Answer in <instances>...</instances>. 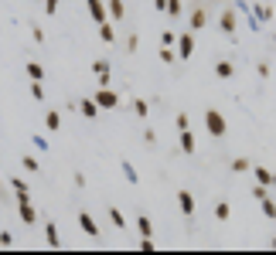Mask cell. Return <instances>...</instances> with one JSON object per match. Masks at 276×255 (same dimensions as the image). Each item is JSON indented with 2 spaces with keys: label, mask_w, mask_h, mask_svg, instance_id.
<instances>
[{
  "label": "cell",
  "mask_w": 276,
  "mask_h": 255,
  "mask_svg": "<svg viewBox=\"0 0 276 255\" xmlns=\"http://www.w3.org/2000/svg\"><path fill=\"white\" fill-rule=\"evenodd\" d=\"M178 208L191 218L195 215V194H191V191H178Z\"/></svg>",
  "instance_id": "9c48e42d"
},
{
  "label": "cell",
  "mask_w": 276,
  "mask_h": 255,
  "mask_svg": "<svg viewBox=\"0 0 276 255\" xmlns=\"http://www.w3.org/2000/svg\"><path fill=\"white\" fill-rule=\"evenodd\" d=\"M92 99H96L102 109H116L119 106V92L116 89H109V85H99L96 92H92Z\"/></svg>",
  "instance_id": "7a4b0ae2"
},
{
  "label": "cell",
  "mask_w": 276,
  "mask_h": 255,
  "mask_svg": "<svg viewBox=\"0 0 276 255\" xmlns=\"http://www.w3.org/2000/svg\"><path fill=\"white\" fill-rule=\"evenodd\" d=\"M20 163H24V170H31V174H38V170H41V167H38V160H34V157H24Z\"/></svg>",
  "instance_id": "f546056e"
},
{
  "label": "cell",
  "mask_w": 276,
  "mask_h": 255,
  "mask_svg": "<svg viewBox=\"0 0 276 255\" xmlns=\"http://www.w3.org/2000/svg\"><path fill=\"white\" fill-rule=\"evenodd\" d=\"M273 187H276V177H273Z\"/></svg>",
  "instance_id": "ee69618b"
},
{
  "label": "cell",
  "mask_w": 276,
  "mask_h": 255,
  "mask_svg": "<svg viewBox=\"0 0 276 255\" xmlns=\"http://www.w3.org/2000/svg\"><path fill=\"white\" fill-rule=\"evenodd\" d=\"M174 123H178V129H188V126H191V119H188V113H178V119H174Z\"/></svg>",
  "instance_id": "836d02e7"
},
{
  "label": "cell",
  "mask_w": 276,
  "mask_h": 255,
  "mask_svg": "<svg viewBox=\"0 0 276 255\" xmlns=\"http://www.w3.org/2000/svg\"><path fill=\"white\" fill-rule=\"evenodd\" d=\"M229 170H232V174H246V170H253V163H249L246 157H236L232 163H229Z\"/></svg>",
  "instance_id": "44dd1931"
},
{
  "label": "cell",
  "mask_w": 276,
  "mask_h": 255,
  "mask_svg": "<svg viewBox=\"0 0 276 255\" xmlns=\"http://www.w3.org/2000/svg\"><path fill=\"white\" fill-rule=\"evenodd\" d=\"M85 7H89V17H92V24L109 20V7H106V0H85Z\"/></svg>",
  "instance_id": "3957f363"
},
{
  "label": "cell",
  "mask_w": 276,
  "mask_h": 255,
  "mask_svg": "<svg viewBox=\"0 0 276 255\" xmlns=\"http://www.w3.org/2000/svg\"><path fill=\"white\" fill-rule=\"evenodd\" d=\"M0 187H3V177H0Z\"/></svg>",
  "instance_id": "7bdbcfd3"
},
{
  "label": "cell",
  "mask_w": 276,
  "mask_h": 255,
  "mask_svg": "<svg viewBox=\"0 0 276 255\" xmlns=\"http://www.w3.org/2000/svg\"><path fill=\"white\" fill-rule=\"evenodd\" d=\"M273 252H276V238H273Z\"/></svg>",
  "instance_id": "b9f144b4"
},
{
  "label": "cell",
  "mask_w": 276,
  "mask_h": 255,
  "mask_svg": "<svg viewBox=\"0 0 276 255\" xmlns=\"http://www.w3.org/2000/svg\"><path fill=\"white\" fill-rule=\"evenodd\" d=\"M164 14H171V17H181L184 14V0H167V10Z\"/></svg>",
  "instance_id": "cb8c5ba5"
},
{
  "label": "cell",
  "mask_w": 276,
  "mask_h": 255,
  "mask_svg": "<svg viewBox=\"0 0 276 255\" xmlns=\"http://www.w3.org/2000/svg\"><path fill=\"white\" fill-rule=\"evenodd\" d=\"M178 143H181V153H195V133H191V129H181L178 133Z\"/></svg>",
  "instance_id": "8fae6325"
},
{
  "label": "cell",
  "mask_w": 276,
  "mask_h": 255,
  "mask_svg": "<svg viewBox=\"0 0 276 255\" xmlns=\"http://www.w3.org/2000/svg\"><path fill=\"white\" fill-rule=\"evenodd\" d=\"M92 72H96V79H99V85H109V61H106V58H99V61H92Z\"/></svg>",
  "instance_id": "7c38bea8"
},
{
  "label": "cell",
  "mask_w": 276,
  "mask_h": 255,
  "mask_svg": "<svg viewBox=\"0 0 276 255\" xmlns=\"http://www.w3.org/2000/svg\"><path fill=\"white\" fill-rule=\"evenodd\" d=\"M259 208H263V215L270 218V221H276V197H263V201H259Z\"/></svg>",
  "instance_id": "2e32d148"
},
{
  "label": "cell",
  "mask_w": 276,
  "mask_h": 255,
  "mask_svg": "<svg viewBox=\"0 0 276 255\" xmlns=\"http://www.w3.org/2000/svg\"><path fill=\"white\" fill-rule=\"evenodd\" d=\"M140 252H157V245H154V238H140Z\"/></svg>",
  "instance_id": "4dcf8cb0"
},
{
  "label": "cell",
  "mask_w": 276,
  "mask_h": 255,
  "mask_svg": "<svg viewBox=\"0 0 276 255\" xmlns=\"http://www.w3.org/2000/svg\"><path fill=\"white\" fill-rule=\"evenodd\" d=\"M31 99H44V89H41V82H31Z\"/></svg>",
  "instance_id": "1f68e13d"
},
{
  "label": "cell",
  "mask_w": 276,
  "mask_h": 255,
  "mask_svg": "<svg viewBox=\"0 0 276 255\" xmlns=\"http://www.w3.org/2000/svg\"><path fill=\"white\" fill-rule=\"evenodd\" d=\"M17 215L24 225H38V211H34V204L27 201V204H17Z\"/></svg>",
  "instance_id": "30bf717a"
},
{
  "label": "cell",
  "mask_w": 276,
  "mask_h": 255,
  "mask_svg": "<svg viewBox=\"0 0 276 255\" xmlns=\"http://www.w3.org/2000/svg\"><path fill=\"white\" fill-rule=\"evenodd\" d=\"M205 129H208L215 139H222L225 133H229V119L222 116L218 109H208V113H205Z\"/></svg>",
  "instance_id": "6da1fadb"
},
{
  "label": "cell",
  "mask_w": 276,
  "mask_h": 255,
  "mask_svg": "<svg viewBox=\"0 0 276 255\" xmlns=\"http://www.w3.org/2000/svg\"><path fill=\"white\" fill-rule=\"evenodd\" d=\"M137 44H140V38L137 34H130V38H126V51H137Z\"/></svg>",
  "instance_id": "f35d334b"
},
{
  "label": "cell",
  "mask_w": 276,
  "mask_h": 255,
  "mask_svg": "<svg viewBox=\"0 0 276 255\" xmlns=\"http://www.w3.org/2000/svg\"><path fill=\"white\" fill-rule=\"evenodd\" d=\"M160 61H164V65H174V61H181V58L167 48V44H160Z\"/></svg>",
  "instance_id": "4316f807"
},
{
  "label": "cell",
  "mask_w": 276,
  "mask_h": 255,
  "mask_svg": "<svg viewBox=\"0 0 276 255\" xmlns=\"http://www.w3.org/2000/svg\"><path fill=\"white\" fill-rule=\"evenodd\" d=\"M160 44L174 48V44H178V34H174V31H160Z\"/></svg>",
  "instance_id": "f1b7e54d"
},
{
  "label": "cell",
  "mask_w": 276,
  "mask_h": 255,
  "mask_svg": "<svg viewBox=\"0 0 276 255\" xmlns=\"http://www.w3.org/2000/svg\"><path fill=\"white\" fill-rule=\"evenodd\" d=\"M44 242H48V249H61V235L55 221H44Z\"/></svg>",
  "instance_id": "52a82bcc"
},
{
  "label": "cell",
  "mask_w": 276,
  "mask_h": 255,
  "mask_svg": "<svg viewBox=\"0 0 276 255\" xmlns=\"http://www.w3.org/2000/svg\"><path fill=\"white\" fill-rule=\"evenodd\" d=\"M79 228H82V235H89V238L99 235V225H96V218L89 215V211H79Z\"/></svg>",
  "instance_id": "8992f818"
},
{
  "label": "cell",
  "mask_w": 276,
  "mask_h": 255,
  "mask_svg": "<svg viewBox=\"0 0 276 255\" xmlns=\"http://www.w3.org/2000/svg\"><path fill=\"white\" fill-rule=\"evenodd\" d=\"M133 113H137V116H147V102H143V99H133Z\"/></svg>",
  "instance_id": "d6a6232c"
},
{
  "label": "cell",
  "mask_w": 276,
  "mask_h": 255,
  "mask_svg": "<svg viewBox=\"0 0 276 255\" xmlns=\"http://www.w3.org/2000/svg\"><path fill=\"white\" fill-rule=\"evenodd\" d=\"M119 170H123V177H126L130 184H137V180H140V177H137V170H133V163H126V160L119 163Z\"/></svg>",
  "instance_id": "484cf974"
},
{
  "label": "cell",
  "mask_w": 276,
  "mask_h": 255,
  "mask_svg": "<svg viewBox=\"0 0 276 255\" xmlns=\"http://www.w3.org/2000/svg\"><path fill=\"white\" fill-rule=\"evenodd\" d=\"M205 24H208V10H205V7H195V10H191V31H201Z\"/></svg>",
  "instance_id": "4fadbf2b"
},
{
  "label": "cell",
  "mask_w": 276,
  "mask_h": 255,
  "mask_svg": "<svg viewBox=\"0 0 276 255\" xmlns=\"http://www.w3.org/2000/svg\"><path fill=\"white\" fill-rule=\"evenodd\" d=\"M218 27H222L229 38H236V10H232V7H225V10H222V17H218Z\"/></svg>",
  "instance_id": "5b68a950"
},
{
  "label": "cell",
  "mask_w": 276,
  "mask_h": 255,
  "mask_svg": "<svg viewBox=\"0 0 276 255\" xmlns=\"http://www.w3.org/2000/svg\"><path fill=\"white\" fill-rule=\"evenodd\" d=\"M195 55V34H178V58L188 61Z\"/></svg>",
  "instance_id": "277c9868"
},
{
  "label": "cell",
  "mask_w": 276,
  "mask_h": 255,
  "mask_svg": "<svg viewBox=\"0 0 276 255\" xmlns=\"http://www.w3.org/2000/svg\"><path fill=\"white\" fill-rule=\"evenodd\" d=\"M44 126H48L51 133H55V129H61V113H55V109H51V113H44Z\"/></svg>",
  "instance_id": "7402d4cb"
},
{
  "label": "cell",
  "mask_w": 276,
  "mask_h": 255,
  "mask_svg": "<svg viewBox=\"0 0 276 255\" xmlns=\"http://www.w3.org/2000/svg\"><path fill=\"white\" fill-rule=\"evenodd\" d=\"M109 221H113V225H116L119 232H123V228H126V218H123V211H119L116 204H109Z\"/></svg>",
  "instance_id": "603a6c76"
},
{
  "label": "cell",
  "mask_w": 276,
  "mask_h": 255,
  "mask_svg": "<svg viewBox=\"0 0 276 255\" xmlns=\"http://www.w3.org/2000/svg\"><path fill=\"white\" fill-rule=\"evenodd\" d=\"M79 113H82L85 119H96L99 113H102V106H99L96 99H79Z\"/></svg>",
  "instance_id": "ba28073f"
},
{
  "label": "cell",
  "mask_w": 276,
  "mask_h": 255,
  "mask_svg": "<svg viewBox=\"0 0 276 255\" xmlns=\"http://www.w3.org/2000/svg\"><path fill=\"white\" fill-rule=\"evenodd\" d=\"M10 191H27V187H24V180H20V177H10Z\"/></svg>",
  "instance_id": "74e56055"
},
{
  "label": "cell",
  "mask_w": 276,
  "mask_h": 255,
  "mask_svg": "<svg viewBox=\"0 0 276 255\" xmlns=\"http://www.w3.org/2000/svg\"><path fill=\"white\" fill-rule=\"evenodd\" d=\"M99 38L106 41V44H113V41H116V31H113V20H102V24H99Z\"/></svg>",
  "instance_id": "e0dca14e"
},
{
  "label": "cell",
  "mask_w": 276,
  "mask_h": 255,
  "mask_svg": "<svg viewBox=\"0 0 276 255\" xmlns=\"http://www.w3.org/2000/svg\"><path fill=\"white\" fill-rule=\"evenodd\" d=\"M229 215H232L229 201H218V204H215V218H218V221H229Z\"/></svg>",
  "instance_id": "d4e9b609"
},
{
  "label": "cell",
  "mask_w": 276,
  "mask_h": 255,
  "mask_svg": "<svg viewBox=\"0 0 276 255\" xmlns=\"http://www.w3.org/2000/svg\"><path fill=\"white\" fill-rule=\"evenodd\" d=\"M137 228H140V238L154 235V221H150V215H137Z\"/></svg>",
  "instance_id": "9a60e30c"
},
{
  "label": "cell",
  "mask_w": 276,
  "mask_h": 255,
  "mask_svg": "<svg viewBox=\"0 0 276 255\" xmlns=\"http://www.w3.org/2000/svg\"><path fill=\"white\" fill-rule=\"evenodd\" d=\"M215 75H218V79H232V75H236V65H232V61H218Z\"/></svg>",
  "instance_id": "d6986e66"
},
{
  "label": "cell",
  "mask_w": 276,
  "mask_h": 255,
  "mask_svg": "<svg viewBox=\"0 0 276 255\" xmlns=\"http://www.w3.org/2000/svg\"><path fill=\"white\" fill-rule=\"evenodd\" d=\"M58 3L61 0H44V14H58Z\"/></svg>",
  "instance_id": "e575fe53"
},
{
  "label": "cell",
  "mask_w": 276,
  "mask_h": 255,
  "mask_svg": "<svg viewBox=\"0 0 276 255\" xmlns=\"http://www.w3.org/2000/svg\"><path fill=\"white\" fill-rule=\"evenodd\" d=\"M106 7H109V20H123V14H126L123 0H106Z\"/></svg>",
  "instance_id": "5bb4252c"
},
{
  "label": "cell",
  "mask_w": 276,
  "mask_h": 255,
  "mask_svg": "<svg viewBox=\"0 0 276 255\" xmlns=\"http://www.w3.org/2000/svg\"><path fill=\"white\" fill-rule=\"evenodd\" d=\"M0 245L10 249V245H14V235H10V232H0Z\"/></svg>",
  "instance_id": "d590c367"
},
{
  "label": "cell",
  "mask_w": 276,
  "mask_h": 255,
  "mask_svg": "<svg viewBox=\"0 0 276 255\" xmlns=\"http://www.w3.org/2000/svg\"><path fill=\"white\" fill-rule=\"evenodd\" d=\"M143 143H147V146H154V143H157V133H154V129H147V133H143Z\"/></svg>",
  "instance_id": "8d00e7d4"
},
{
  "label": "cell",
  "mask_w": 276,
  "mask_h": 255,
  "mask_svg": "<svg viewBox=\"0 0 276 255\" xmlns=\"http://www.w3.org/2000/svg\"><path fill=\"white\" fill-rule=\"evenodd\" d=\"M253 170H256V180L259 184H266V187H273V170H270V167H253Z\"/></svg>",
  "instance_id": "ffe728a7"
},
{
  "label": "cell",
  "mask_w": 276,
  "mask_h": 255,
  "mask_svg": "<svg viewBox=\"0 0 276 255\" xmlns=\"http://www.w3.org/2000/svg\"><path fill=\"white\" fill-rule=\"evenodd\" d=\"M212 3H215V0H212Z\"/></svg>",
  "instance_id": "f6af8a7d"
},
{
  "label": "cell",
  "mask_w": 276,
  "mask_h": 255,
  "mask_svg": "<svg viewBox=\"0 0 276 255\" xmlns=\"http://www.w3.org/2000/svg\"><path fill=\"white\" fill-rule=\"evenodd\" d=\"M253 14H256V20H270V17H273V7H266V3H259V7L253 10Z\"/></svg>",
  "instance_id": "83f0119b"
},
{
  "label": "cell",
  "mask_w": 276,
  "mask_h": 255,
  "mask_svg": "<svg viewBox=\"0 0 276 255\" xmlns=\"http://www.w3.org/2000/svg\"><path fill=\"white\" fill-rule=\"evenodd\" d=\"M34 146H38V150H48L51 143H48V139H44V136H34Z\"/></svg>",
  "instance_id": "ab89813d"
},
{
  "label": "cell",
  "mask_w": 276,
  "mask_h": 255,
  "mask_svg": "<svg viewBox=\"0 0 276 255\" xmlns=\"http://www.w3.org/2000/svg\"><path fill=\"white\" fill-rule=\"evenodd\" d=\"M154 7H157V10H167V0H154Z\"/></svg>",
  "instance_id": "60d3db41"
},
{
  "label": "cell",
  "mask_w": 276,
  "mask_h": 255,
  "mask_svg": "<svg viewBox=\"0 0 276 255\" xmlns=\"http://www.w3.org/2000/svg\"><path fill=\"white\" fill-rule=\"evenodd\" d=\"M24 68H27V75H31V82H41V79H44V65H41V61H27Z\"/></svg>",
  "instance_id": "ac0fdd59"
}]
</instances>
